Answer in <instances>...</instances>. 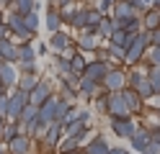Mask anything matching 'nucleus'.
Returning a JSON list of instances; mask_svg holds the SVG:
<instances>
[{
  "instance_id": "f3484780",
  "label": "nucleus",
  "mask_w": 160,
  "mask_h": 154,
  "mask_svg": "<svg viewBox=\"0 0 160 154\" xmlns=\"http://www.w3.org/2000/svg\"><path fill=\"white\" fill-rule=\"evenodd\" d=\"M18 67L16 64H11V62H3V64H0V80L5 82V87L8 90H13L16 85H18Z\"/></svg>"
},
{
  "instance_id": "a18cd8bd",
  "label": "nucleus",
  "mask_w": 160,
  "mask_h": 154,
  "mask_svg": "<svg viewBox=\"0 0 160 154\" xmlns=\"http://www.w3.org/2000/svg\"><path fill=\"white\" fill-rule=\"evenodd\" d=\"M67 154H85V149H75V152H67Z\"/></svg>"
},
{
  "instance_id": "423d86ee",
  "label": "nucleus",
  "mask_w": 160,
  "mask_h": 154,
  "mask_svg": "<svg viewBox=\"0 0 160 154\" xmlns=\"http://www.w3.org/2000/svg\"><path fill=\"white\" fill-rule=\"evenodd\" d=\"M108 118H132V110L122 92H108Z\"/></svg>"
},
{
  "instance_id": "2eb2a0df",
  "label": "nucleus",
  "mask_w": 160,
  "mask_h": 154,
  "mask_svg": "<svg viewBox=\"0 0 160 154\" xmlns=\"http://www.w3.org/2000/svg\"><path fill=\"white\" fill-rule=\"evenodd\" d=\"M134 16H139V13H137V5L132 0H119L111 10V18H119V21H127V18H134Z\"/></svg>"
},
{
  "instance_id": "de8ad7c7",
  "label": "nucleus",
  "mask_w": 160,
  "mask_h": 154,
  "mask_svg": "<svg viewBox=\"0 0 160 154\" xmlns=\"http://www.w3.org/2000/svg\"><path fill=\"white\" fill-rule=\"evenodd\" d=\"M3 21H5V18H3V16H0V23H3Z\"/></svg>"
},
{
  "instance_id": "6e6552de",
  "label": "nucleus",
  "mask_w": 160,
  "mask_h": 154,
  "mask_svg": "<svg viewBox=\"0 0 160 154\" xmlns=\"http://www.w3.org/2000/svg\"><path fill=\"white\" fill-rule=\"evenodd\" d=\"M75 46V41H72V34L70 31H57V34H49V49L54 51V54L59 57V54H65L67 49H72Z\"/></svg>"
},
{
  "instance_id": "8fccbe9b",
  "label": "nucleus",
  "mask_w": 160,
  "mask_h": 154,
  "mask_svg": "<svg viewBox=\"0 0 160 154\" xmlns=\"http://www.w3.org/2000/svg\"><path fill=\"white\" fill-rule=\"evenodd\" d=\"M0 64H3V57H0Z\"/></svg>"
},
{
  "instance_id": "39448f33",
  "label": "nucleus",
  "mask_w": 160,
  "mask_h": 154,
  "mask_svg": "<svg viewBox=\"0 0 160 154\" xmlns=\"http://www.w3.org/2000/svg\"><path fill=\"white\" fill-rule=\"evenodd\" d=\"M52 95H57V90H54V85H52V80L49 77H42L39 80V85L31 90V95H28V103H31V105H44V103L52 98Z\"/></svg>"
},
{
  "instance_id": "2f4dec72",
  "label": "nucleus",
  "mask_w": 160,
  "mask_h": 154,
  "mask_svg": "<svg viewBox=\"0 0 160 154\" xmlns=\"http://www.w3.org/2000/svg\"><path fill=\"white\" fill-rule=\"evenodd\" d=\"M147 80L152 82L155 95H160V67H147Z\"/></svg>"
},
{
  "instance_id": "79ce46f5",
  "label": "nucleus",
  "mask_w": 160,
  "mask_h": 154,
  "mask_svg": "<svg viewBox=\"0 0 160 154\" xmlns=\"http://www.w3.org/2000/svg\"><path fill=\"white\" fill-rule=\"evenodd\" d=\"M8 92H11V90H8V87H5V82L0 80V98H3V95H8Z\"/></svg>"
},
{
  "instance_id": "a19ab883",
  "label": "nucleus",
  "mask_w": 160,
  "mask_h": 154,
  "mask_svg": "<svg viewBox=\"0 0 160 154\" xmlns=\"http://www.w3.org/2000/svg\"><path fill=\"white\" fill-rule=\"evenodd\" d=\"M49 51H52L49 44H39V46H36V54H49Z\"/></svg>"
},
{
  "instance_id": "f704fd0d",
  "label": "nucleus",
  "mask_w": 160,
  "mask_h": 154,
  "mask_svg": "<svg viewBox=\"0 0 160 154\" xmlns=\"http://www.w3.org/2000/svg\"><path fill=\"white\" fill-rule=\"evenodd\" d=\"M26 18V26H28V31L36 36V31H39V26H42V21H39V16H36V10L34 13H28V16H23Z\"/></svg>"
},
{
  "instance_id": "ddd939ff",
  "label": "nucleus",
  "mask_w": 160,
  "mask_h": 154,
  "mask_svg": "<svg viewBox=\"0 0 160 154\" xmlns=\"http://www.w3.org/2000/svg\"><path fill=\"white\" fill-rule=\"evenodd\" d=\"M98 46H101V39L93 36V34H80V36L75 39V49L83 51V54H91V57H93Z\"/></svg>"
},
{
  "instance_id": "ea45409f",
  "label": "nucleus",
  "mask_w": 160,
  "mask_h": 154,
  "mask_svg": "<svg viewBox=\"0 0 160 154\" xmlns=\"http://www.w3.org/2000/svg\"><path fill=\"white\" fill-rule=\"evenodd\" d=\"M108 154H132V152L124 149V147H111V152H108Z\"/></svg>"
},
{
  "instance_id": "e433bc0d",
  "label": "nucleus",
  "mask_w": 160,
  "mask_h": 154,
  "mask_svg": "<svg viewBox=\"0 0 160 154\" xmlns=\"http://www.w3.org/2000/svg\"><path fill=\"white\" fill-rule=\"evenodd\" d=\"M5 39H13V31H11V26L3 21V23H0V41H5Z\"/></svg>"
},
{
  "instance_id": "f8f14e48",
  "label": "nucleus",
  "mask_w": 160,
  "mask_h": 154,
  "mask_svg": "<svg viewBox=\"0 0 160 154\" xmlns=\"http://www.w3.org/2000/svg\"><path fill=\"white\" fill-rule=\"evenodd\" d=\"M111 67H114V64H108V62H98V59H91L83 75H85V77H91L93 82H103V77L108 75V69H111Z\"/></svg>"
},
{
  "instance_id": "a878e982",
  "label": "nucleus",
  "mask_w": 160,
  "mask_h": 154,
  "mask_svg": "<svg viewBox=\"0 0 160 154\" xmlns=\"http://www.w3.org/2000/svg\"><path fill=\"white\" fill-rule=\"evenodd\" d=\"M11 10H13V13H21V16H28V13L36 10V3H34V0H13Z\"/></svg>"
},
{
  "instance_id": "9d476101",
  "label": "nucleus",
  "mask_w": 160,
  "mask_h": 154,
  "mask_svg": "<svg viewBox=\"0 0 160 154\" xmlns=\"http://www.w3.org/2000/svg\"><path fill=\"white\" fill-rule=\"evenodd\" d=\"M78 92H80V100H96L98 95H101V92H106L103 87H101V82H93L91 77H80V85H78Z\"/></svg>"
},
{
  "instance_id": "5701e85b",
  "label": "nucleus",
  "mask_w": 160,
  "mask_h": 154,
  "mask_svg": "<svg viewBox=\"0 0 160 154\" xmlns=\"http://www.w3.org/2000/svg\"><path fill=\"white\" fill-rule=\"evenodd\" d=\"M106 44H114V46H124V49H129V44H132V36H129L124 28H116Z\"/></svg>"
},
{
  "instance_id": "58836bf2",
  "label": "nucleus",
  "mask_w": 160,
  "mask_h": 154,
  "mask_svg": "<svg viewBox=\"0 0 160 154\" xmlns=\"http://www.w3.org/2000/svg\"><path fill=\"white\" fill-rule=\"evenodd\" d=\"M142 154H160V144H155V141H152V144H150V147H147Z\"/></svg>"
},
{
  "instance_id": "37998d69",
  "label": "nucleus",
  "mask_w": 160,
  "mask_h": 154,
  "mask_svg": "<svg viewBox=\"0 0 160 154\" xmlns=\"http://www.w3.org/2000/svg\"><path fill=\"white\" fill-rule=\"evenodd\" d=\"M0 154H8V144H5L3 139H0Z\"/></svg>"
},
{
  "instance_id": "a211bd4d",
  "label": "nucleus",
  "mask_w": 160,
  "mask_h": 154,
  "mask_svg": "<svg viewBox=\"0 0 160 154\" xmlns=\"http://www.w3.org/2000/svg\"><path fill=\"white\" fill-rule=\"evenodd\" d=\"M114 144H108V139L103 136V133H96V136L88 141V147H85V154H108L111 152Z\"/></svg>"
},
{
  "instance_id": "20e7f679",
  "label": "nucleus",
  "mask_w": 160,
  "mask_h": 154,
  "mask_svg": "<svg viewBox=\"0 0 160 154\" xmlns=\"http://www.w3.org/2000/svg\"><path fill=\"white\" fill-rule=\"evenodd\" d=\"M5 23L11 26V31H13V39L18 41V44H23V41H31L34 39V34L28 31V26H26V18L21 16V13H8L5 16Z\"/></svg>"
},
{
  "instance_id": "c03bdc74",
  "label": "nucleus",
  "mask_w": 160,
  "mask_h": 154,
  "mask_svg": "<svg viewBox=\"0 0 160 154\" xmlns=\"http://www.w3.org/2000/svg\"><path fill=\"white\" fill-rule=\"evenodd\" d=\"M5 123H8L5 118H0V139H3V131H5Z\"/></svg>"
},
{
  "instance_id": "4be33fe9",
  "label": "nucleus",
  "mask_w": 160,
  "mask_h": 154,
  "mask_svg": "<svg viewBox=\"0 0 160 154\" xmlns=\"http://www.w3.org/2000/svg\"><path fill=\"white\" fill-rule=\"evenodd\" d=\"M116 31V21L111 18V16H103V21L98 23V39H103V41H108L111 39V34Z\"/></svg>"
},
{
  "instance_id": "393cba45",
  "label": "nucleus",
  "mask_w": 160,
  "mask_h": 154,
  "mask_svg": "<svg viewBox=\"0 0 160 154\" xmlns=\"http://www.w3.org/2000/svg\"><path fill=\"white\" fill-rule=\"evenodd\" d=\"M39 80H42L39 75H21V77H18V85H16V87L31 95V90H34V87L39 85Z\"/></svg>"
},
{
  "instance_id": "7ed1b4c3",
  "label": "nucleus",
  "mask_w": 160,
  "mask_h": 154,
  "mask_svg": "<svg viewBox=\"0 0 160 154\" xmlns=\"http://www.w3.org/2000/svg\"><path fill=\"white\" fill-rule=\"evenodd\" d=\"M127 85H129V72H124L119 64L108 69V75H106L103 82H101V87H103L106 92H122Z\"/></svg>"
},
{
  "instance_id": "f257e3e1",
  "label": "nucleus",
  "mask_w": 160,
  "mask_h": 154,
  "mask_svg": "<svg viewBox=\"0 0 160 154\" xmlns=\"http://www.w3.org/2000/svg\"><path fill=\"white\" fill-rule=\"evenodd\" d=\"M147 49H150V31H139L137 36H132V44H129V49H127V59H124V64H129V67L142 64V62H145V54H147Z\"/></svg>"
},
{
  "instance_id": "cd10ccee",
  "label": "nucleus",
  "mask_w": 160,
  "mask_h": 154,
  "mask_svg": "<svg viewBox=\"0 0 160 154\" xmlns=\"http://www.w3.org/2000/svg\"><path fill=\"white\" fill-rule=\"evenodd\" d=\"M18 133H23V128H21V123H18V121H8V123H5V131H3V141L8 144L11 139H16Z\"/></svg>"
},
{
  "instance_id": "72a5a7b5",
  "label": "nucleus",
  "mask_w": 160,
  "mask_h": 154,
  "mask_svg": "<svg viewBox=\"0 0 160 154\" xmlns=\"http://www.w3.org/2000/svg\"><path fill=\"white\" fill-rule=\"evenodd\" d=\"M108 51H111V62H124L127 59V49L124 46H114V44H106Z\"/></svg>"
},
{
  "instance_id": "1a4fd4ad",
  "label": "nucleus",
  "mask_w": 160,
  "mask_h": 154,
  "mask_svg": "<svg viewBox=\"0 0 160 154\" xmlns=\"http://www.w3.org/2000/svg\"><path fill=\"white\" fill-rule=\"evenodd\" d=\"M8 98H11V116H8V121H18L21 113H23V108L28 105V92L13 87L11 92H8Z\"/></svg>"
},
{
  "instance_id": "6ab92c4d",
  "label": "nucleus",
  "mask_w": 160,
  "mask_h": 154,
  "mask_svg": "<svg viewBox=\"0 0 160 154\" xmlns=\"http://www.w3.org/2000/svg\"><path fill=\"white\" fill-rule=\"evenodd\" d=\"M0 57H3V62L18 64V41H13V39L0 41Z\"/></svg>"
},
{
  "instance_id": "7c9ffc66",
  "label": "nucleus",
  "mask_w": 160,
  "mask_h": 154,
  "mask_svg": "<svg viewBox=\"0 0 160 154\" xmlns=\"http://www.w3.org/2000/svg\"><path fill=\"white\" fill-rule=\"evenodd\" d=\"M93 108H96V113H103V116H108V92H101V95L93 100Z\"/></svg>"
},
{
  "instance_id": "aec40b11",
  "label": "nucleus",
  "mask_w": 160,
  "mask_h": 154,
  "mask_svg": "<svg viewBox=\"0 0 160 154\" xmlns=\"http://www.w3.org/2000/svg\"><path fill=\"white\" fill-rule=\"evenodd\" d=\"M88 13H91V8H80V10H75V16L67 21L70 26H72L75 31H85L88 28Z\"/></svg>"
},
{
  "instance_id": "09e8293b",
  "label": "nucleus",
  "mask_w": 160,
  "mask_h": 154,
  "mask_svg": "<svg viewBox=\"0 0 160 154\" xmlns=\"http://www.w3.org/2000/svg\"><path fill=\"white\" fill-rule=\"evenodd\" d=\"M0 8H3V0H0Z\"/></svg>"
},
{
  "instance_id": "b1692460",
  "label": "nucleus",
  "mask_w": 160,
  "mask_h": 154,
  "mask_svg": "<svg viewBox=\"0 0 160 154\" xmlns=\"http://www.w3.org/2000/svg\"><path fill=\"white\" fill-rule=\"evenodd\" d=\"M18 62H36V46H31V41L18 44Z\"/></svg>"
},
{
  "instance_id": "473e14b6",
  "label": "nucleus",
  "mask_w": 160,
  "mask_h": 154,
  "mask_svg": "<svg viewBox=\"0 0 160 154\" xmlns=\"http://www.w3.org/2000/svg\"><path fill=\"white\" fill-rule=\"evenodd\" d=\"M18 75H39V64L36 62H18Z\"/></svg>"
},
{
  "instance_id": "bb28decb",
  "label": "nucleus",
  "mask_w": 160,
  "mask_h": 154,
  "mask_svg": "<svg viewBox=\"0 0 160 154\" xmlns=\"http://www.w3.org/2000/svg\"><path fill=\"white\" fill-rule=\"evenodd\" d=\"M88 57H91V54H83V51H78V54L70 59V64H72V72L83 75V72H85V67H88ZM91 59H93V57H91Z\"/></svg>"
},
{
  "instance_id": "4468645a",
  "label": "nucleus",
  "mask_w": 160,
  "mask_h": 154,
  "mask_svg": "<svg viewBox=\"0 0 160 154\" xmlns=\"http://www.w3.org/2000/svg\"><path fill=\"white\" fill-rule=\"evenodd\" d=\"M122 95H124V100H127L129 110H132V116H137V113H145V110H147V103L139 98L132 87H124V90H122Z\"/></svg>"
},
{
  "instance_id": "c9c22d12",
  "label": "nucleus",
  "mask_w": 160,
  "mask_h": 154,
  "mask_svg": "<svg viewBox=\"0 0 160 154\" xmlns=\"http://www.w3.org/2000/svg\"><path fill=\"white\" fill-rule=\"evenodd\" d=\"M8 116H11V98L3 95V98H0V118L8 121Z\"/></svg>"
},
{
  "instance_id": "dca6fc26",
  "label": "nucleus",
  "mask_w": 160,
  "mask_h": 154,
  "mask_svg": "<svg viewBox=\"0 0 160 154\" xmlns=\"http://www.w3.org/2000/svg\"><path fill=\"white\" fill-rule=\"evenodd\" d=\"M62 16H59V8L57 5H49L47 8V16H44V26L49 34H57V31H62Z\"/></svg>"
},
{
  "instance_id": "49530a36",
  "label": "nucleus",
  "mask_w": 160,
  "mask_h": 154,
  "mask_svg": "<svg viewBox=\"0 0 160 154\" xmlns=\"http://www.w3.org/2000/svg\"><path fill=\"white\" fill-rule=\"evenodd\" d=\"M155 8H160V0H155Z\"/></svg>"
},
{
  "instance_id": "4c0bfd02",
  "label": "nucleus",
  "mask_w": 160,
  "mask_h": 154,
  "mask_svg": "<svg viewBox=\"0 0 160 154\" xmlns=\"http://www.w3.org/2000/svg\"><path fill=\"white\" fill-rule=\"evenodd\" d=\"M150 46H160V26L155 31H150Z\"/></svg>"
},
{
  "instance_id": "9b49d317",
  "label": "nucleus",
  "mask_w": 160,
  "mask_h": 154,
  "mask_svg": "<svg viewBox=\"0 0 160 154\" xmlns=\"http://www.w3.org/2000/svg\"><path fill=\"white\" fill-rule=\"evenodd\" d=\"M150 144H152V131L145 128V126H139V128H137V133H134L132 139H129V149L137 152V154H142V152L150 147Z\"/></svg>"
},
{
  "instance_id": "c85d7f7f",
  "label": "nucleus",
  "mask_w": 160,
  "mask_h": 154,
  "mask_svg": "<svg viewBox=\"0 0 160 154\" xmlns=\"http://www.w3.org/2000/svg\"><path fill=\"white\" fill-rule=\"evenodd\" d=\"M142 64H147V67H160V46H150V49H147Z\"/></svg>"
},
{
  "instance_id": "f03ea898",
  "label": "nucleus",
  "mask_w": 160,
  "mask_h": 154,
  "mask_svg": "<svg viewBox=\"0 0 160 154\" xmlns=\"http://www.w3.org/2000/svg\"><path fill=\"white\" fill-rule=\"evenodd\" d=\"M137 128H139V121L132 116V118H108V131L114 133L116 139H124V141H129L137 133Z\"/></svg>"
},
{
  "instance_id": "0eeeda50",
  "label": "nucleus",
  "mask_w": 160,
  "mask_h": 154,
  "mask_svg": "<svg viewBox=\"0 0 160 154\" xmlns=\"http://www.w3.org/2000/svg\"><path fill=\"white\" fill-rule=\"evenodd\" d=\"M8 154H36V141L28 133H18L8 141Z\"/></svg>"
},
{
  "instance_id": "c756f323",
  "label": "nucleus",
  "mask_w": 160,
  "mask_h": 154,
  "mask_svg": "<svg viewBox=\"0 0 160 154\" xmlns=\"http://www.w3.org/2000/svg\"><path fill=\"white\" fill-rule=\"evenodd\" d=\"M75 149H80V144H78L75 139L65 136L62 141H59V147H57V154H67V152H75Z\"/></svg>"
},
{
  "instance_id": "412c9836",
  "label": "nucleus",
  "mask_w": 160,
  "mask_h": 154,
  "mask_svg": "<svg viewBox=\"0 0 160 154\" xmlns=\"http://www.w3.org/2000/svg\"><path fill=\"white\" fill-rule=\"evenodd\" d=\"M160 26V10L158 8H150L147 13L142 16V31H155Z\"/></svg>"
}]
</instances>
